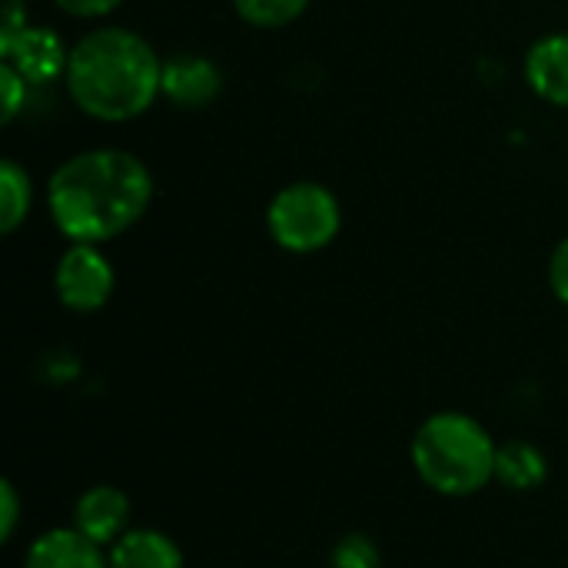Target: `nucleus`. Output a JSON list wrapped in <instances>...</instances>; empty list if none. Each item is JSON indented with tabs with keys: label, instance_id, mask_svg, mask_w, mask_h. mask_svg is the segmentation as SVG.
<instances>
[{
	"label": "nucleus",
	"instance_id": "obj_8",
	"mask_svg": "<svg viewBox=\"0 0 568 568\" xmlns=\"http://www.w3.org/2000/svg\"><path fill=\"white\" fill-rule=\"evenodd\" d=\"M130 523V499L116 486H93L73 506V529H80L97 546H113Z\"/></svg>",
	"mask_w": 568,
	"mask_h": 568
},
{
	"label": "nucleus",
	"instance_id": "obj_4",
	"mask_svg": "<svg viewBox=\"0 0 568 568\" xmlns=\"http://www.w3.org/2000/svg\"><path fill=\"white\" fill-rule=\"evenodd\" d=\"M343 226L339 200L329 186L300 180L283 186L266 210V230L273 243L286 253H320L326 250Z\"/></svg>",
	"mask_w": 568,
	"mask_h": 568
},
{
	"label": "nucleus",
	"instance_id": "obj_2",
	"mask_svg": "<svg viewBox=\"0 0 568 568\" xmlns=\"http://www.w3.org/2000/svg\"><path fill=\"white\" fill-rule=\"evenodd\" d=\"M70 100L100 123H126L163 93L160 53L126 27H97L70 47Z\"/></svg>",
	"mask_w": 568,
	"mask_h": 568
},
{
	"label": "nucleus",
	"instance_id": "obj_1",
	"mask_svg": "<svg viewBox=\"0 0 568 568\" xmlns=\"http://www.w3.org/2000/svg\"><path fill=\"white\" fill-rule=\"evenodd\" d=\"M153 200L146 163L126 150L100 146L63 160L47 183V206L70 243H106L136 226Z\"/></svg>",
	"mask_w": 568,
	"mask_h": 568
},
{
	"label": "nucleus",
	"instance_id": "obj_15",
	"mask_svg": "<svg viewBox=\"0 0 568 568\" xmlns=\"http://www.w3.org/2000/svg\"><path fill=\"white\" fill-rule=\"evenodd\" d=\"M329 568H379V549L369 536L363 532H349L336 542Z\"/></svg>",
	"mask_w": 568,
	"mask_h": 568
},
{
	"label": "nucleus",
	"instance_id": "obj_6",
	"mask_svg": "<svg viewBox=\"0 0 568 568\" xmlns=\"http://www.w3.org/2000/svg\"><path fill=\"white\" fill-rule=\"evenodd\" d=\"M0 57L30 87H43V83L67 77V63H70V50L63 47L60 33H53L50 27H30V23L10 37H0Z\"/></svg>",
	"mask_w": 568,
	"mask_h": 568
},
{
	"label": "nucleus",
	"instance_id": "obj_10",
	"mask_svg": "<svg viewBox=\"0 0 568 568\" xmlns=\"http://www.w3.org/2000/svg\"><path fill=\"white\" fill-rule=\"evenodd\" d=\"M526 83L552 106H568V33H549L526 53Z\"/></svg>",
	"mask_w": 568,
	"mask_h": 568
},
{
	"label": "nucleus",
	"instance_id": "obj_17",
	"mask_svg": "<svg viewBox=\"0 0 568 568\" xmlns=\"http://www.w3.org/2000/svg\"><path fill=\"white\" fill-rule=\"evenodd\" d=\"M63 13L80 17V20H100L106 13H113L123 0H53Z\"/></svg>",
	"mask_w": 568,
	"mask_h": 568
},
{
	"label": "nucleus",
	"instance_id": "obj_20",
	"mask_svg": "<svg viewBox=\"0 0 568 568\" xmlns=\"http://www.w3.org/2000/svg\"><path fill=\"white\" fill-rule=\"evenodd\" d=\"M20 27H27V0H7L0 37H10V33H17Z\"/></svg>",
	"mask_w": 568,
	"mask_h": 568
},
{
	"label": "nucleus",
	"instance_id": "obj_5",
	"mask_svg": "<svg viewBox=\"0 0 568 568\" xmlns=\"http://www.w3.org/2000/svg\"><path fill=\"white\" fill-rule=\"evenodd\" d=\"M113 266L93 243H70L57 263L53 290L73 313H97L113 296Z\"/></svg>",
	"mask_w": 568,
	"mask_h": 568
},
{
	"label": "nucleus",
	"instance_id": "obj_18",
	"mask_svg": "<svg viewBox=\"0 0 568 568\" xmlns=\"http://www.w3.org/2000/svg\"><path fill=\"white\" fill-rule=\"evenodd\" d=\"M549 286L568 306V236L556 246V253L549 260Z\"/></svg>",
	"mask_w": 568,
	"mask_h": 568
},
{
	"label": "nucleus",
	"instance_id": "obj_3",
	"mask_svg": "<svg viewBox=\"0 0 568 568\" xmlns=\"http://www.w3.org/2000/svg\"><path fill=\"white\" fill-rule=\"evenodd\" d=\"M499 446L466 413H436L413 436V466L439 496H473L496 479Z\"/></svg>",
	"mask_w": 568,
	"mask_h": 568
},
{
	"label": "nucleus",
	"instance_id": "obj_14",
	"mask_svg": "<svg viewBox=\"0 0 568 568\" xmlns=\"http://www.w3.org/2000/svg\"><path fill=\"white\" fill-rule=\"evenodd\" d=\"M236 13L256 30H276L303 17L310 0H233Z\"/></svg>",
	"mask_w": 568,
	"mask_h": 568
},
{
	"label": "nucleus",
	"instance_id": "obj_9",
	"mask_svg": "<svg viewBox=\"0 0 568 568\" xmlns=\"http://www.w3.org/2000/svg\"><path fill=\"white\" fill-rule=\"evenodd\" d=\"M23 568H110V556L80 529H50L33 539Z\"/></svg>",
	"mask_w": 568,
	"mask_h": 568
},
{
	"label": "nucleus",
	"instance_id": "obj_11",
	"mask_svg": "<svg viewBox=\"0 0 568 568\" xmlns=\"http://www.w3.org/2000/svg\"><path fill=\"white\" fill-rule=\"evenodd\" d=\"M110 568H183V552L156 529H130L110 546Z\"/></svg>",
	"mask_w": 568,
	"mask_h": 568
},
{
	"label": "nucleus",
	"instance_id": "obj_7",
	"mask_svg": "<svg viewBox=\"0 0 568 568\" xmlns=\"http://www.w3.org/2000/svg\"><path fill=\"white\" fill-rule=\"evenodd\" d=\"M223 90V73L213 60L200 53H176L163 60V97L183 110H200L213 103Z\"/></svg>",
	"mask_w": 568,
	"mask_h": 568
},
{
	"label": "nucleus",
	"instance_id": "obj_12",
	"mask_svg": "<svg viewBox=\"0 0 568 568\" xmlns=\"http://www.w3.org/2000/svg\"><path fill=\"white\" fill-rule=\"evenodd\" d=\"M549 463L529 443H506L496 456V479L513 493H532L546 483Z\"/></svg>",
	"mask_w": 568,
	"mask_h": 568
},
{
	"label": "nucleus",
	"instance_id": "obj_16",
	"mask_svg": "<svg viewBox=\"0 0 568 568\" xmlns=\"http://www.w3.org/2000/svg\"><path fill=\"white\" fill-rule=\"evenodd\" d=\"M27 90L30 83L10 63H0V123H13V116L27 106Z\"/></svg>",
	"mask_w": 568,
	"mask_h": 568
},
{
	"label": "nucleus",
	"instance_id": "obj_19",
	"mask_svg": "<svg viewBox=\"0 0 568 568\" xmlns=\"http://www.w3.org/2000/svg\"><path fill=\"white\" fill-rule=\"evenodd\" d=\"M17 516H20V503H17V489L10 483L0 486V536L10 539L17 529Z\"/></svg>",
	"mask_w": 568,
	"mask_h": 568
},
{
	"label": "nucleus",
	"instance_id": "obj_13",
	"mask_svg": "<svg viewBox=\"0 0 568 568\" xmlns=\"http://www.w3.org/2000/svg\"><path fill=\"white\" fill-rule=\"evenodd\" d=\"M33 203V183L30 173L17 160H0V233L10 236L20 230Z\"/></svg>",
	"mask_w": 568,
	"mask_h": 568
}]
</instances>
